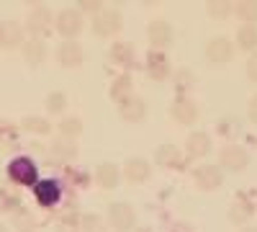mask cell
I'll return each instance as SVG.
<instances>
[{
  "label": "cell",
  "mask_w": 257,
  "mask_h": 232,
  "mask_svg": "<svg viewBox=\"0 0 257 232\" xmlns=\"http://www.w3.org/2000/svg\"><path fill=\"white\" fill-rule=\"evenodd\" d=\"M54 29V16L47 6H36L29 11L26 16V31L31 34V39H39L44 41V36H49Z\"/></svg>",
  "instance_id": "6da1fadb"
},
{
  "label": "cell",
  "mask_w": 257,
  "mask_h": 232,
  "mask_svg": "<svg viewBox=\"0 0 257 232\" xmlns=\"http://www.w3.org/2000/svg\"><path fill=\"white\" fill-rule=\"evenodd\" d=\"M54 29L59 36H64V41H75V36H80V31L85 29V18L77 8H64L54 18Z\"/></svg>",
  "instance_id": "7a4b0ae2"
},
{
  "label": "cell",
  "mask_w": 257,
  "mask_h": 232,
  "mask_svg": "<svg viewBox=\"0 0 257 232\" xmlns=\"http://www.w3.org/2000/svg\"><path fill=\"white\" fill-rule=\"evenodd\" d=\"M123 29V16L113 8H103L98 16H93V34L100 39H111Z\"/></svg>",
  "instance_id": "3957f363"
},
{
  "label": "cell",
  "mask_w": 257,
  "mask_h": 232,
  "mask_svg": "<svg viewBox=\"0 0 257 232\" xmlns=\"http://www.w3.org/2000/svg\"><path fill=\"white\" fill-rule=\"evenodd\" d=\"M108 224L113 232H132L137 224V212L128 201H116L108 206Z\"/></svg>",
  "instance_id": "277c9868"
},
{
  "label": "cell",
  "mask_w": 257,
  "mask_h": 232,
  "mask_svg": "<svg viewBox=\"0 0 257 232\" xmlns=\"http://www.w3.org/2000/svg\"><path fill=\"white\" fill-rule=\"evenodd\" d=\"M247 165H249V152L244 150L242 144L229 142L226 147H221V152H219V168H221V171L242 173Z\"/></svg>",
  "instance_id": "5b68a950"
},
{
  "label": "cell",
  "mask_w": 257,
  "mask_h": 232,
  "mask_svg": "<svg viewBox=\"0 0 257 232\" xmlns=\"http://www.w3.org/2000/svg\"><path fill=\"white\" fill-rule=\"evenodd\" d=\"M8 178L16 183V186H36V181H39V168L34 165V160L31 158H16V160H11V165H8Z\"/></svg>",
  "instance_id": "8992f818"
},
{
  "label": "cell",
  "mask_w": 257,
  "mask_h": 232,
  "mask_svg": "<svg viewBox=\"0 0 257 232\" xmlns=\"http://www.w3.org/2000/svg\"><path fill=\"white\" fill-rule=\"evenodd\" d=\"M206 59L211 62V65H216V67L229 65V62L234 59V44H231V39L213 36L208 44H206Z\"/></svg>",
  "instance_id": "52a82bcc"
},
{
  "label": "cell",
  "mask_w": 257,
  "mask_h": 232,
  "mask_svg": "<svg viewBox=\"0 0 257 232\" xmlns=\"http://www.w3.org/2000/svg\"><path fill=\"white\" fill-rule=\"evenodd\" d=\"M198 103L193 101L190 96H175L173 103H170V116H173L178 124L183 126H190V124H196L198 119Z\"/></svg>",
  "instance_id": "ba28073f"
},
{
  "label": "cell",
  "mask_w": 257,
  "mask_h": 232,
  "mask_svg": "<svg viewBox=\"0 0 257 232\" xmlns=\"http://www.w3.org/2000/svg\"><path fill=\"white\" fill-rule=\"evenodd\" d=\"M147 39H149V44H152L155 52H162V49H167L170 44H173L175 34H173V26H170L167 21L157 18L147 26Z\"/></svg>",
  "instance_id": "9c48e42d"
},
{
  "label": "cell",
  "mask_w": 257,
  "mask_h": 232,
  "mask_svg": "<svg viewBox=\"0 0 257 232\" xmlns=\"http://www.w3.org/2000/svg\"><path fill=\"white\" fill-rule=\"evenodd\" d=\"M193 181H196V186L201 188V191H216V188H221L224 183V171L216 165H198L196 171H193Z\"/></svg>",
  "instance_id": "30bf717a"
},
{
  "label": "cell",
  "mask_w": 257,
  "mask_h": 232,
  "mask_svg": "<svg viewBox=\"0 0 257 232\" xmlns=\"http://www.w3.org/2000/svg\"><path fill=\"white\" fill-rule=\"evenodd\" d=\"M59 196H62V186H59L57 181H52V178L36 181V186H34V199H36L39 206L52 209V206H57Z\"/></svg>",
  "instance_id": "8fae6325"
},
{
  "label": "cell",
  "mask_w": 257,
  "mask_h": 232,
  "mask_svg": "<svg viewBox=\"0 0 257 232\" xmlns=\"http://www.w3.org/2000/svg\"><path fill=\"white\" fill-rule=\"evenodd\" d=\"M118 116L126 121V124H139V121H144V116H147V103L139 98V96H128V98H123V101H118Z\"/></svg>",
  "instance_id": "7c38bea8"
},
{
  "label": "cell",
  "mask_w": 257,
  "mask_h": 232,
  "mask_svg": "<svg viewBox=\"0 0 257 232\" xmlns=\"http://www.w3.org/2000/svg\"><path fill=\"white\" fill-rule=\"evenodd\" d=\"M155 163L167 171H180V168H185V155L175 144H160L155 150Z\"/></svg>",
  "instance_id": "4fadbf2b"
},
{
  "label": "cell",
  "mask_w": 257,
  "mask_h": 232,
  "mask_svg": "<svg viewBox=\"0 0 257 232\" xmlns=\"http://www.w3.org/2000/svg\"><path fill=\"white\" fill-rule=\"evenodd\" d=\"M121 176L128 181V183H144L149 176H152V165L144 158H128L121 168Z\"/></svg>",
  "instance_id": "5bb4252c"
},
{
  "label": "cell",
  "mask_w": 257,
  "mask_h": 232,
  "mask_svg": "<svg viewBox=\"0 0 257 232\" xmlns=\"http://www.w3.org/2000/svg\"><path fill=\"white\" fill-rule=\"evenodd\" d=\"M82 47L77 44V41H62V44L57 47V62L62 67H67V70H75L82 65Z\"/></svg>",
  "instance_id": "9a60e30c"
},
{
  "label": "cell",
  "mask_w": 257,
  "mask_h": 232,
  "mask_svg": "<svg viewBox=\"0 0 257 232\" xmlns=\"http://www.w3.org/2000/svg\"><path fill=\"white\" fill-rule=\"evenodd\" d=\"M211 147H213V142H211V137L206 132H201V129L190 132L188 139H185V155L193 158V160H198V158H206L211 152Z\"/></svg>",
  "instance_id": "2e32d148"
},
{
  "label": "cell",
  "mask_w": 257,
  "mask_h": 232,
  "mask_svg": "<svg viewBox=\"0 0 257 232\" xmlns=\"http://www.w3.org/2000/svg\"><path fill=\"white\" fill-rule=\"evenodd\" d=\"M118 181H121V168L116 163L105 160L95 168V183L103 188V191H113V188L118 186Z\"/></svg>",
  "instance_id": "e0dca14e"
},
{
  "label": "cell",
  "mask_w": 257,
  "mask_h": 232,
  "mask_svg": "<svg viewBox=\"0 0 257 232\" xmlns=\"http://www.w3.org/2000/svg\"><path fill=\"white\" fill-rule=\"evenodd\" d=\"M24 47V29L16 21H0V49Z\"/></svg>",
  "instance_id": "ac0fdd59"
},
{
  "label": "cell",
  "mask_w": 257,
  "mask_h": 232,
  "mask_svg": "<svg viewBox=\"0 0 257 232\" xmlns=\"http://www.w3.org/2000/svg\"><path fill=\"white\" fill-rule=\"evenodd\" d=\"M49 155L59 163H72L77 158V142L67 137H54L49 144Z\"/></svg>",
  "instance_id": "d6986e66"
},
{
  "label": "cell",
  "mask_w": 257,
  "mask_h": 232,
  "mask_svg": "<svg viewBox=\"0 0 257 232\" xmlns=\"http://www.w3.org/2000/svg\"><path fill=\"white\" fill-rule=\"evenodd\" d=\"M108 57H111L113 65H118L123 70L137 65V52H134V47L128 44V41H116V44L108 49Z\"/></svg>",
  "instance_id": "ffe728a7"
},
{
  "label": "cell",
  "mask_w": 257,
  "mask_h": 232,
  "mask_svg": "<svg viewBox=\"0 0 257 232\" xmlns=\"http://www.w3.org/2000/svg\"><path fill=\"white\" fill-rule=\"evenodd\" d=\"M252 217H254V204H252L247 196H239L237 201L231 204V209H229V222H231V224L247 227Z\"/></svg>",
  "instance_id": "44dd1931"
},
{
  "label": "cell",
  "mask_w": 257,
  "mask_h": 232,
  "mask_svg": "<svg viewBox=\"0 0 257 232\" xmlns=\"http://www.w3.org/2000/svg\"><path fill=\"white\" fill-rule=\"evenodd\" d=\"M21 52H24V59L29 62L31 67H41V65L47 62V54H49L47 44H44V41H39V39H29V41H24Z\"/></svg>",
  "instance_id": "7402d4cb"
},
{
  "label": "cell",
  "mask_w": 257,
  "mask_h": 232,
  "mask_svg": "<svg viewBox=\"0 0 257 232\" xmlns=\"http://www.w3.org/2000/svg\"><path fill=\"white\" fill-rule=\"evenodd\" d=\"M147 75L152 80H165L170 75V59L162 54V52H149L147 57Z\"/></svg>",
  "instance_id": "603a6c76"
},
{
  "label": "cell",
  "mask_w": 257,
  "mask_h": 232,
  "mask_svg": "<svg viewBox=\"0 0 257 232\" xmlns=\"http://www.w3.org/2000/svg\"><path fill=\"white\" fill-rule=\"evenodd\" d=\"M11 227L16 232H36L39 227V219L34 217L31 209H24V206H18L16 212L11 214Z\"/></svg>",
  "instance_id": "cb8c5ba5"
},
{
  "label": "cell",
  "mask_w": 257,
  "mask_h": 232,
  "mask_svg": "<svg viewBox=\"0 0 257 232\" xmlns=\"http://www.w3.org/2000/svg\"><path fill=\"white\" fill-rule=\"evenodd\" d=\"M18 129H24L29 134H52V121L47 116H24L18 124Z\"/></svg>",
  "instance_id": "d4e9b609"
},
{
  "label": "cell",
  "mask_w": 257,
  "mask_h": 232,
  "mask_svg": "<svg viewBox=\"0 0 257 232\" xmlns=\"http://www.w3.org/2000/svg\"><path fill=\"white\" fill-rule=\"evenodd\" d=\"M111 98L118 103V101H123V98H128V96H132L134 93V80H132V75H128V72H121L113 83H111Z\"/></svg>",
  "instance_id": "484cf974"
},
{
  "label": "cell",
  "mask_w": 257,
  "mask_h": 232,
  "mask_svg": "<svg viewBox=\"0 0 257 232\" xmlns=\"http://www.w3.org/2000/svg\"><path fill=\"white\" fill-rule=\"evenodd\" d=\"M237 47L244 49V52H257V26H247L242 24L237 29Z\"/></svg>",
  "instance_id": "4316f807"
},
{
  "label": "cell",
  "mask_w": 257,
  "mask_h": 232,
  "mask_svg": "<svg viewBox=\"0 0 257 232\" xmlns=\"http://www.w3.org/2000/svg\"><path fill=\"white\" fill-rule=\"evenodd\" d=\"M234 16H237L242 24H247V26H254L257 24V0H242V3H237L234 6V11H231Z\"/></svg>",
  "instance_id": "83f0119b"
},
{
  "label": "cell",
  "mask_w": 257,
  "mask_h": 232,
  "mask_svg": "<svg viewBox=\"0 0 257 232\" xmlns=\"http://www.w3.org/2000/svg\"><path fill=\"white\" fill-rule=\"evenodd\" d=\"M173 86H175L178 96H188L193 88H196V75H193L188 67L175 70V75H173Z\"/></svg>",
  "instance_id": "f1b7e54d"
},
{
  "label": "cell",
  "mask_w": 257,
  "mask_h": 232,
  "mask_svg": "<svg viewBox=\"0 0 257 232\" xmlns=\"http://www.w3.org/2000/svg\"><path fill=\"white\" fill-rule=\"evenodd\" d=\"M59 137H67V139H77L80 134H82V121L77 119V116H64L62 121H59Z\"/></svg>",
  "instance_id": "f546056e"
},
{
  "label": "cell",
  "mask_w": 257,
  "mask_h": 232,
  "mask_svg": "<svg viewBox=\"0 0 257 232\" xmlns=\"http://www.w3.org/2000/svg\"><path fill=\"white\" fill-rule=\"evenodd\" d=\"M77 229L80 232H108L103 217H98V214H82L80 222H77Z\"/></svg>",
  "instance_id": "4dcf8cb0"
},
{
  "label": "cell",
  "mask_w": 257,
  "mask_h": 232,
  "mask_svg": "<svg viewBox=\"0 0 257 232\" xmlns=\"http://www.w3.org/2000/svg\"><path fill=\"white\" fill-rule=\"evenodd\" d=\"M231 11H234V3H229V0H211V3L206 6V13L211 16V18H229L231 16Z\"/></svg>",
  "instance_id": "1f68e13d"
},
{
  "label": "cell",
  "mask_w": 257,
  "mask_h": 232,
  "mask_svg": "<svg viewBox=\"0 0 257 232\" xmlns=\"http://www.w3.org/2000/svg\"><path fill=\"white\" fill-rule=\"evenodd\" d=\"M239 132H242V121H239L237 116H224V119L219 121V134H221V137L234 139Z\"/></svg>",
  "instance_id": "d6a6232c"
},
{
  "label": "cell",
  "mask_w": 257,
  "mask_h": 232,
  "mask_svg": "<svg viewBox=\"0 0 257 232\" xmlns=\"http://www.w3.org/2000/svg\"><path fill=\"white\" fill-rule=\"evenodd\" d=\"M44 106H47L49 114H62L64 106H67V96H64L62 91H52L47 96V101H44Z\"/></svg>",
  "instance_id": "836d02e7"
},
{
  "label": "cell",
  "mask_w": 257,
  "mask_h": 232,
  "mask_svg": "<svg viewBox=\"0 0 257 232\" xmlns=\"http://www.w3.org/2000/svg\"><path fill=\"white\" fill-rule=\"evenodd\" d=\"M18 137V126L8 119H0V144H13Z\"/></svg>",
  "instance_id": "e575fe53"
},
{
  "label": "cell",
  "mask_w": 257,
  "mask_h": 232,
  "mask_svg": "<svg viewBox=\"0 0 257 232\" xmlns=\"http://www.w3.org/2000/svg\"><path fill=\"white\" fill-rule=\"evenodd\" d=\"M18 206H21V201H18V194H16V191H13V194H3V196H0V212H11V209L16 212Z\"/></svg>",
  "instance_id": "d590c367"
},
{
  "label": "cell",
  "mask_w": 257,
  "mask_h": 232,
  "mask_svg": "<svg viewBox=\"0 0 257 232\" xmlns=\"http://www.w3.org/2000/svg\"><path fill=\"white\" fill-rule=\"evenodd\" d=\"M80 13H93V16H98L100 11H103V3H98V0H80V8H77Z\"/></svg>",
  "instance_id": "8d00e7d4"
},
{
  "label": "cell",
  "mask_w": 257,
  "mask_h": 232,
  "mask_svg": "<svg viewBox=\"0 0 257 232\" xmlns=\"http://www.w3.org/2000/svg\"><path fill=\"white\" fill-rule=\"evenodd\" d=\"M247 78L252 83H257V52H252L249 59H247Z\"/></svg>",
  "instance_id": "74e56055"
},
{
  "label": "cell",
  "mask_w": 257,
  "mask_h": 232,
  "mask_svg": "<svg viewBox=\"0 0 257 232\" xmlns=\"http://www.w3.org/2000/svg\"><path fill=\"white\" fill-rule=\"evenodd\" d=\"M247 114H249V121L257 126V96L249 98V106H247Z\"/></svg>",
  "instance_id": "f35d334b"
},
{
  "label": "cell",
  "mask_w": 257,
  "mask_h": 232,
  "mask_svg": "<svg viewBox=\"0 0 257 232\" xmlns=\"http://www.w3.org/2000/svg\"><path fill=\"white\" fill-rule=\"evenodd\" d=\"M54 232H80V229H77V224H64V222H59Z\"/></svg>",
  "instance_id": "ab89813d"
},
{
  "label": "cell",
  "mask_w": 257,
  "mask_h": 232,
  "mask_svg": "<svg viewBox=\"0 0 257 232\" xmlns=\"http://www.w3.org/2000/svg\"><path fill=\"white\" fill-rule=\"evenodd\" d=\"M239 232H257V227H254V224H247V227H242Z\"/></svg>",
  "instance_id": "60d3db41"
},
{
  "label": "cell",
  "mask_w": 257,
  "mask_h": 232,
  "mask_svg": "<svg viewBox=\"0 0 257 232\" xmlns=\"http://www.w3.org/2000/svg\"><path fill=\"white\" fill-rule=\"evenodd\" d=\"M0 232H11V227H8L6 222H0Z\"/></svg>",
  "instance_id": "b9f144b4"
},
{
  "label": "cell",
  "mask_w": 257,
  "mask_h": 232,
  "mask_svg": "<svg viewBox=\"0 0 257 232\" xmlns=\"http://www.w3.org/2000/svg\"><path fill=\"white\" fill-rule=\"evenodd\" d=\"M139 232H149V229H139Z\"/></svg>",
  "instance_id": "7bdbcfd3"
}]
</instances>
